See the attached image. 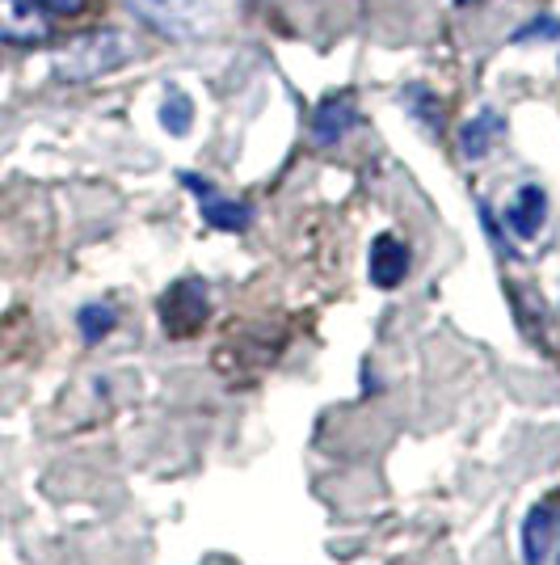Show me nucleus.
<instances>
[{"label":"nucleus","mask_w":560,"mask_h":565,"mask_svg":"<svg viewBox=\"0 0 560 565\" xmlns=\"http://www.w3.org/2000/svg\"><path fill=\"white\" fill-rule=\"evenodd\" d=\"M506 228H510L514 241H536L548 224V190L527 182V186L514 190V199L506 203Z\"/></svg>","instance_id":"0eeeda50"},{"label":"nucleus","mask_w":560,"mask_h":565,"mask_svg":"<svg viewBox=\"0 0 560 565\" xmlns=\"http://www.w3.org/2000/svg\"><path fill=\"white\" fill-rule=\"evenodd\" d=\"M409 270H413V254H409V245L392 233L375 236L371 258H367V275H371L375 287L392 291V287H400V282L409 279Z\"/></svg>","instance_id":"6e6552de"},{"label":"nucleus","mask_w":560,"mask_h":565,"mask_svg":"<svg viewBox=\"0 0 560 565\" xmlns=\"http://www.w3.org/2000/svg\"><path fill=\"white\" fill-rule=\"evenodd\" d=\"M405 97H409V110H413V118H418L421 127H430V131L439 136V131H443V106H439V97L426 94L421 85H413Z\"/></svg>","instance_id":"ddd939ff"},{"label":"nucleus","mask_w":560,"mask_h":565,"mask_svg":"<svg viewBox=\"0 0 560 565\" xmlns=\"http://www.w3.org/2000/svg\"><path fill=\"white\" fill-rule=\"evenodd\" d=\"M157 317L169 338H194L207 326L211 317V296L198 279H177L161 300H157Z\"/></svg>","instance_id":"7ed1b4c3"},{"label":"nucleus","mask_w":560,"mask_h":565,"mask_svg":"<svg viewBox=\"0 0 560 565\" xmlns=\"http://www.w3.org/2000/svg\"><path fill=\"white\" fill-rule=\"evenodd\" d=\"M560 544V498H539L523 519V565H548Z\"/></svg>","instance_id":"39448f33"},{"label":"nucleus","mask_w":560,"mask_h":565,"mask_svg":"<svg viewBox=\"0 0 560 565\" xmlns=\"http://www.w3.org/2000/svg\"><path fill=\"white\" fill-rule=\"evenodd\" d=\"M51 39V18L34 0H0V43L43 47Z\"/></svg>","instance_id":"423d86ee"},{"label":"nucleus","mask_w":560,"mask_h":565,"mask_svg":"<svg viewBox=\"0 0 560 565\" xmlns=\"http://www.w3.org/2000/svg\"><path fill=\"white\" fill-rule=\"evenodd\" d=\"M136 55L131 47V39L122 34V30H89V34H76L68 47L55 55V81H97V76H106V72L122 68L127 60Z\"/></svg>","instance_id":"f03ea898"},{"label":"nucleus","mask_w":560,"mask_h":565,"mask_svg":"<svg viewBox=\"0 0 560 565\" xmlns=\"http://www.w3.org/2000/svg\"><path fill=\"white\" fill-rule=\"evenodd\" d=\"M161 127L169 136H186L194 127V102L186 94H177V89H169L161 102Z\"/></svg>","instance_id":"f8f14e48"},{"label":"nucleus","mask_w":560,"mask_h":565,"mask_svg":"<svg viewBox=\"0 0 560 565\" xmlns=\"http://www.w3.org/2000/svg\"><path fill=\"white\" fill-rule=\"evenodd\" d=\"M354 127H358V106H354L351 97H325L316 110H312V140L321 143V148H333V143H342L351 136Z\"/></svg>","instance_id":"1a4fd4ad"},{"label":"nucleus","mask_w":560,"mask_h":565,"mask_svg":"<svg viewBox=\"0 0 560 565\" xmlns=\"http://www.w3.org/2000/svg\"><path fill=\"white\" fill-rule=\"evenodd\" d=\"M122 4L169 43H203L219 30L215 0H122Z\"/></svg>","instance_id":"f257e3e1"},{"label":"nucleus","mask_w":560,"mask_h":565,"mask_svg":"<svg viewBox=\"0 0 560 565\" xmlns=\"http://www.w3.org/2000/svg\"><path fill=\"white\" fill-rule=\"evenodd\" d=\"M182 186L198 194V212H203V220H207L215 233H245V228L254 224V207H249V203H240V199H228L224 190L211 186L207 178H198V173H182Z\"/></svg>","instance_id":"20e7f679"},{"label":"nucleus","mask_w":560,"mask_h":565,"mask_svg":"<svg viewBox=\"0 0 560 565\" xmlns=\"http://www.w3.org/2000/svg\"><path fill=\"white\" fill-rule=\"evenodd\" d=\"M115 326H118V312L110 305H85L80 312H76V330H80V338H85L89 347L101 342Z\"/></svg>","instance_id":"9b49d317"},{"label":"nucleus","mask_w":560,"mask_h":565,"mask_svg":"<svg viewBox=\"0 0 560 565\" xmlns=\"http://www.w3.org/2000/svg\"><path fill=\"white\" fill-rule=\"evenodd\" d=\"M497 136H502V118L493 115V110H481L472 122H464V131H460V152H464L467 161H481V157L493 152Z\"/></svg>","instance_id":"9d476101"},{"label":"nucleus","mask_w":560,"mask_h":565,"mask_svg":"<svg viewBox=\"0 0 560 565\" xmlns=\"http://www.w3.org/2000/svg\"><path fill=\"white\" fill-rule=\"evenodd\" d=\"M43 13H55V18H76L89 9V0H34Z\"/></svg>","instance_id":"2eb2a0df"},{"label":"nucleus","mask_w":560,"mask_h":565,"mask_svg":"<svg viewBox=\"0 0 560 565\" xmlns=\"http://www.w3.org/2000/svg\"><path fill=\"white\" fill-rule=\"evenodd\" d=\"M552 39H560V22H557V18H539V22L523 25V30L514 34V43H552Z\"/></svg>","instance_id":"4468645a"},{"label":"nucleus","mask_w":560,"mask_h":565,"mask_svg":"<svg viewBox=\"0 0 560 565\" xmlns=\"http://www.w3.org/2000/svg\"><path fill=\"white\" fill-rule=\"evenodd\" d=\"M557 548H560V544H557ZM557 557H560V553H557Z\"/></svg>","instance_id":"dca6fc26"}]
</instances>
